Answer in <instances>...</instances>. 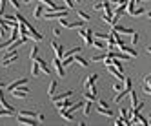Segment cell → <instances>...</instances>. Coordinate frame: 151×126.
Instances as JSON below:
<instances>
[{"label": "cell", "mask_w": 151, "mask_h": 126, "mask_svg": "<svg viewBox=\"0 0 151 126\" xmlns=\"http://www.w3.org/2000/svg\"><path fill=\"white\" fill-rule=\"evenodd\" d=\"M9 2L13 4V7H15V9H18V7H20V4H18V0H9Z\"/></svg>", "instance_id": "36"}, {"label": "cell", "mask_w": 151, "mask_h": 126, "mask_svg": "<svg viewBox=\"0 0 151 126\" xmlns=\"http://www.w3.org/2000/svg\"><path fill=\"white\" fill-rule=\"evenodd\" d=\"M99 113L106 117H113V110H109V106H99Z\"/></svg>", "instance_id": "15"}, {"label": "cell", "mask_w": 151, "mask_h": 126, "mask_svg": "<svg viewBox=\"0 0 151 126\" xmlns=\"http://www.w3.org/2000/svg\"><path fill=\"white\" fill-rule=\"evenodd\" d=\"M40 64H38V62L37 60H31V75H33V77H38L40 75Z\"/></svg>", "instance_id": "12"}, {"label": "cell", "mask_w": 151, "mask_h": 126, "mask_svg": "<svg viewBox=\"0 0 151 126\" xmlns=\"http://www.w3.org/2000/svg\"><path fill=\"white\" fill-rule=\"evenodd\" d=\"M13 115H17V110H7V108L0 110V117H13Z\"/></svg>", "instance_id": "19"}, {"label": "cell", "mask_w": 151, "mask_h": 126, "mask_svg": "<svg viewBox=\"0 0 151 126\" xmlns=\"http://www.w3.org/2000/svg\"><path fill=\"white\" fill-rule=\"evenodd\" d=\"M129 91H131V90H126V88H124V90H120V93L116 91V95H115V102H120V101H122V99L127 95Z\"/></svg>", "instance_id": "17"}, {"label": "cell", "mask_w": 151, "mask_h": 126, "mask_svg": "<svg viewBox=\"0 0 151 126\" xmlns=\"http://www.w3.org/2000/svg\"><path fill=\"white\" fill-rule=\"evenodd\" d=\"M115 31H118L120 35H133L135 31L131 29V28H126V26H120V24H115V26H111Z\"/></svg>", "instance_id": "8"}, {"label": "cell", "mask_w": 151, "mask_h": 126, "mask_svg": "<svg viewBox=\"0 0 151 126\" xmlns=\"http://www.w3.org/2000/svg\"><path fill=\"white\" fill-rule=\"evenodd\" d=\"M31 2H35V0H24V4H31Z\"/></svg>", "instance_id": "38"}, {"label": "cell", "mask_w": 151, "mask_h": 126, "mask_svg": "<svg viewBox=\"0 0 151 126\" xmlns=\"http://www.w3.org/2000/svg\"><path fill=\"white\" fill-rule=\"evenodd\" d=\"M73 2H75V0H64V6L69 9V7H73Z\"/></svg>", "instance_id": "35"}, {"label": "cell", "mask_w": 151, "mask_h": 126, "mask_svg": "<svg viewBox=\"0 0 151 126\" xmlns=\"http://www.w3.org/2000/svg\"><path fill=\"white\" fill-rule=\"evenodd\" d=\"M146 15H147V17H149V18H151V11H147V13H146Z\"/></svg>", "instance_id": "41"}, {"label": "cell", "mask_w": 151, "mask_h": 126, "mask_svg": "<svg viewBox=\"0 0 151 126\" xmlns=\"http://www.w3.org/2000/svg\"><path fill=\"white\" fill-rule=\"evenodd\" d=\"M58 22H60V26H62V28H66V29H75V28L78 29V28H82V26L86 24V20H82V18H80V20H75V22H69V20H66V17H64V18H60V20H58Z\"/></svg>", "instance_id": "1"}, {"label": "cell", "mask_w": 151, "mask_h": 126, "mask_svg": "<svg viewBox=\"0 0 151 126\" xmlns=\"http://www.w3.org/2000/svg\"><path fill=\"white\" fill-rule=\"evenodd\" d=\"M53 66H55V70H57V73H58V77H60V79H64V77H66V71H64V64H62V59L55 57V60H53Z\"/></svg>", "instance_id": "6"}, {"label": "cell", "mask_w": 151, "mask_h": 126, "mask_svg": "<svg viewBox=\"0 0 151 126\" xmlns=\"http://www.w3.org/2000/svg\"><path fill=\"white\" fill-rule=\"evenodd\" d=\"M104 59H106V55H102V53H100V55H95L91 60H93V62H102Z\"/></svg>", "instance_id": "30"}, {"label": "cell", "mask_w": 151, "mask_h": 126, "mask_svg": "<svg viewBox=\"0 0 151 126\" xmlns=\"http://www.w3.org/2000/svg\"><path fill=\"white\" fill-rule=\"evenodd\" d=\"M38 2H40V4H44L47 9H51L53 6H55V2H51V0H38Z\"/></svg>", "instance_id": "29"}, {"label": "cell", "mask_w": 151, "mask_h": 126, "mask_svg": "<svg viewBox=\"0 0 151 126\" xmlns=\"http://www.w3.org/2000/svg\"><path fill=\"white\" fill-rule=\"evenodd\" d=\"M35 60H37L38 64H40V70L44 71V73H47V75H49V73H51V70H49V66H47V62H46L44 59H40V57H37Z\"/></svg>", "instance_id": "13"}, {"label": "cell", "mask_w": 151, "mask_h": 126, "mask_svg": "<svg viewBox=\"0 0 151 126\" xmlns=\"http://www.w3.org/2000/svg\"><path fill=\"white\" fill-rule=\"evenodd\" d=\"M78 35L84 38V42H86L88 46H93V31H91V28H88V29L78 28Z\"/></svg>", "instance_id": "2"}, {"label": "cell", "mask_w": 151, "mask_h": 126, "mask_svg": "<svg viewBox=\"0 0 151 126\" xmlns=\"http://www.w3.org/2000/svg\"><path fill=\"white\" fill-rule=\"evenodd\" d=\"M75 64H80L82 68H88V66H89L88 60H86L84 57H78V55H75Z\"/></svg>", "instance_id": "20"}, {"label": "cell", "mask_w": 151, "mask_h": 126, "mask_svg": "<svg viewBox=\"0 0 151 126\" xmlns=\"http://www.w3.org/2000/svg\"><path fill=\"white\" fill-rule=\"evenodd\" d=\"M44 17L47 20H55V18H64L68 17V9H58V11H46Z\"/></svg>", "instance_id": "3"}, {"label": "cell", "mask_w": 151, "mask_h": 126, "mask_svg": "<svg viewBox=\"0 0 151 126\" xmlns=\"http://www.w3.org/2000/svg\"><path fill=\"white\" fill-rule=\"evenodd\" d=\"M27 80H29V79H24V77H22V79H18V80H15L13 84H9V86H7V91L11 93V91L17 90L18 86H22V84H27Z\"/></svg>", "instance_id": "11"}, {"label": "cell", "mask_w": 151, "mask_h": 126, "mask_svg": "<svg viewBox=\"0 0 151 126\" xmlns=\"http://www.w3.org/2000/svg\"><path fill=\"white\" fill-rule=\"evenodd\" d=\"M4 88H6V84H4V82H0V90H4Z\"/></svg>", "instance_id": "39"}, {"label": "cell", "mask_w": 151, "mask_h": 126, "mask_svg": "<svg viewBox=\"0 0 151 126\" xmlns=\"http://www.w3.org/2000/svg\"><path fill=\"white\" fill-rule=\"evenodd\" d=\"M142 15H146V9L144 7H135L133 13H131V17H142Z\"/></svg>", "instance_id": "22"}, {"label": "cell", "mask_w": 151, "mask_h": 126, "mask_svg": "<svg viewBox=\"0 0 151 126\" xmlns=\"http://www.w3.org/2000/svg\"><path fill=\"white\" fill-rule=\"evenodd\" d=\"M93 9H96V11H100V9H104V2H96L93 6Z\"/></svg>", "instance_id": "32"}, {"label": "cell", "mask_w": 151, "mask_h": 126, "mask_svg": "<svg viewBox=\"0 0 151 126\" xmlns=\"http://www.w3.org/2000/svg\"><path fill=\"white\" fill-rule=\"evenodd\" d=\"M120 51H124V53H127L129 57H137L138 53H137V49H133V48H127L126 44L124 46H120Z\"/></svg>", "instance_id": "16"}, {"label": "cell", "mask_w": 151, "mask_h": 126, "mask_svg": "<svg viewBox=\"0 0 151 126\" xmlns=\"http://www.w3.org/2000/svg\"><path fill=\"white\" fill-rule=\"evenodd\" d=\"M138 38H140V37H138V33H133V35H131V42H133V46L138 42Z\"/></svg>", "instance_id": "33"}, {"label": "cell", "mask_w": 151, "mask_h": 126, "mask_svg": "<svg viewBox=\"0 0 151 126\" xmlns=\"http://www.w3.org/2000/svg\"><path fill=\"white\" fill-rule=\"evenodd\" d=\"M17 121L20 124H26V126H37L38 124L37 117H27V115H20V113H17Z\"/></svg>", "instance_id": "4"}, {"label": "cell", "mask_w": 151, "mask_h": 126, "mask_svg": "<svg viewBox=\"0 0 151 126\" xmlns=\"http://www.w3.org/2000/svg\"><path fill=\"white\" fill-rule=\"evenodd\" d=\"M60 35H62L60 28H55V29H53V37H60Z\"/></svg>", "instance_id": "34"}, {"label": "cell", "mask_w": 151, "mask_h": 126, "mask_svg": "<svg viewBox=\"0 0 151 126\" xmlns=\"http://www.w3.org/2000/svg\"><path fill=\"white\" fill-rule=\"evenodd\" d=\"M113 66H115L118 71H124V64H122L120 59H113Z\"/></svg>", "instance_id": "26"}, {"label": "cell", "mask_w": 151, "mask_h": 126, "mask_svg": "<svg viewBox=\"0 0 151 126\" xmlns=\"http://www.w3.org/2000/svg\"><path fill=\"white\" fill-rule=\"evenodd\" d=\"M73 93L75 91H66V93H58V95H51V101L53 102H60V101H64V99H68V97H73Z\"/></svg>", "instance_id": "10"}, {"label": "cell", "mask_w": 151, "mask_h": 126, "mask_svg": "<svg viewBox=\"0 0 151 126\" xmlns=\"http://www.w3.org/2000/svg\"><path fill=\"white\" fill-rule=\"evenodd\" d=\"M113 90H115V91H120V90H124V86H122L120 82H115V84H113Z\"/></svg>", "instance_id": "31"}, {"label": "cell", "mask_w": 151, "mask_h": 126, "mask_svg": "<svg viewBox=\"0 0 151 126\" xmlns=\"http://www.w3.org/2000/svg\"><path fill=\"white\" fill-rule=\"evenodd\" d=\"M96 79H99V73H93L91 77H88V79H86V82H84V86H86V88H91L93 84L96 82Z\"/></svg>", "instance_id": "14"}, {"label": "cell", "mask_w": 151, "mask_h": 126, "mask_svg": "<svg viewBox=\"0 0 151 126\" xmlns=\"http://www.w3.org/2000/svg\"><path fill=\"white\" fill-rule=\"evenodd\" d=\"M75 2H77V4H80V0H75Z\"/></svg>", "instance_id": "42"}, {"label": "cell", "mask_w": 151, "mask_h": 126, "mask_svg": "<svg viewBox=\"0 0 151 126\" xmlns=\"http://www.w3.org/2000/svg\"><path fill=\"white\" fill-rule=\"evenodd\" d=\"M27 93H29L27 86H26V84H22V86H18L17 90L11 91V95H13L15 99H26V97H27Z\"/></svg>", "instance_id": "5"}, {"label": "cell", "mask_w": 151, "mask_h": 126, "mask_svg": "<svg viewBox=\"0 0 151 126\" xmlns=\"http://www.w3.org/2000/svg\"><path fill=\"white\" fill-rule=\"evenodd\" d=\"M115 48H116V42H115L113 35L109 33V37H107V49H115Z\"/></svg>", "instance_id": "23"}, {"label": "cell", "mask_w": 151, "mask_h": 126, "mask_svg": "<svg viewBox=\"0 0 151 126\" xmlns=\"http://www.w3.org/2000/svg\"><path fill=\"white\" fill-rule=\"evenodd\" d=\"M37 57H38V46L35 44L33 48H31V51H29V59H31V60H35Z\"/></svg>", "instance_id": "24"}, {"label": "cell", "mask_w": 151, "mask_h": 126, "mask_svg": "<svg viewBox=\"0 0 151 126\" xmlns=\"http://www.w3.org/2000/svg\"><path fill=\"white\" fill-rule=\"evenodd\" d=\"M57 88H58V82H57V80H51V82H49V88H47V93H49V95H55Z\"/></svg>", "instance_id": "21"}, {"label": "cell", "mask_w": 151, "mask_h": 126, "mask_svg": "<svg viewBox=\"0 0 151 126\" xmlns=\"http://www.w3.org/2000/svg\"><path fill=\"white\" fill-rule=\"evenodd\" d=\"M51 48H53V51H55V57L64 59V46L62 44H58V42H55V40H51Z\"/></svg>", "instance_id": "7"}, {"label": "cell", "mask_w": 151, "mask_h": 126, "mask_svg": "<svg viewBox=\"0 0 151 126\" xmlns=\"http://www.w3.org/2000/svg\"><path fill=\"white\" fill-rule=\"evenodd\" d=\"M77 17L82 18V20H86V22H88V20H91V17L86 13V11H82V9H78V11H77Z\"/></svg>", "instance_id": "25"}, {"label": "cell", "mask_w": 151, "mask_h": 126, "mask_svg": "<svg viewBox=\"0 0 151 126\" xmlns=\"http://www.w3.org/2000/svg\"><path fill=\"white\" fill-rule=\"evenodd\" d=\"M113 124H115V126H122V124H124V119H116Z\"/></svg>", "instance_id": "37"}, {"label": "cell", "mask_w": 151, "mask_h": 126, "mask_svg": "<svg viewBox=\"0 0 151 126\" xmlns=\"http://www.w3.org/2000/svg\"><path fill=\"white\" fill-rule=\"evenodd\" d=\"M146 51H147V55H151V46H149V48H147Z\"/></svg>", "instance_id": "40"}, {"label": "cell", "mask_w": 151, "mask_h": 126, "mask_svg": "<svg viewBox=\"0 0 151 126\" xmlns=\"http://www.w3.org/2000/svg\"><path fill=\"white\" fill-rule=\"evenodd\" d=\"M84 115H89L91 113V101H88V102H84Z\"/></svg>", "instance_id": "28"}, {"label": "cell", "mask_w": 151, "mask_h": 126, "mask_svg": "<svg viewBox=\"0 0 151 126\" xmlns=\"http://www.w3.org/2000/svg\"><path fill=\"white\" fill-rule=\"evenodd\" d=\"M42 13H44V4H38V6H35L33 17H35V18H40V17H42Z\"/></svg>", "instance_id": "18"}, {"label": "cell", "mask_w": 151, "mask_h": 126, "mask_svg": "<svg viewBox=\"0 0 151 126\" xmlns=\"http://www.w3.org/2000/svg\"><path fill=\"white\" fill-rule=\"evenodd\" d=\"M84 95H86V99H88V101H91V102H93V101H96V93H93L91 90H89V91H86Z\"/></svg>", "instance_id": "27"}, {"label": "cell", "mask_w": 151, "mask_h": 126, "mask_svg": "<svg viewBox=\"0 0 151 126\" xmlns=\"http://www.w3.org/2000/svg\"><path fill=\"white\" fill-rule=\"evenodd\" d=\"M58 113H60V117H62L64 121L73 122V112H69L68 108H58Z\"/></svg>", "instance_id": "9"}]
</instances>
